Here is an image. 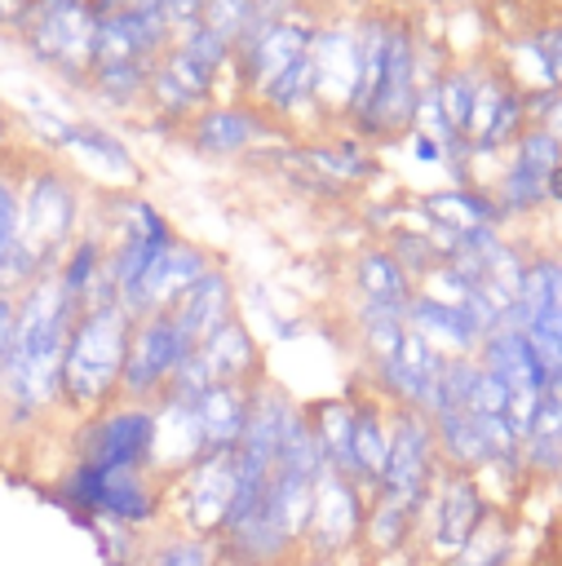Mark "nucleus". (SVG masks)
I'll use <instances>...</instances> for the list:
<instances>
[{
    "label": "nucleus",
    "instance_id": "25",
    "mask_svg": "<svg viewBox=\"0 0 562 566\" xmlns=\"http://www.w3.org/2000/svg\"><path fill=\"white\" fill-rule=\"evenodd\" d=\"M425 226L429 230H447V234H469V230H500L504 212L496 208L491 190H473V186H451L438 195L420 199Z\"/></svg>",
    "mask_w": 562,
    "mask_h": 566
},
{
    "label": "nucleus",
    "instance_id": "16",
    "mask_svg": "<svg viewBox=\"0 0 562 566\" xmlns=\"http://www.w3.org/2000/svg\"><path fill=\"white\" fill-rule=\"evenodd\" d=\"M212 265H217V261H212L199 243L177 239V243H173V248L150 265V274L137 283V292L124 301L128 318L137 323V318H146V314H164V310H173V305H177V296H181L186 287H195Z\"/></svg>",
    "mask_w": 562,
    "mask_h": 566
},
{
    "label": "nucleus",
    "instance_id": "42",
    "mask_svg": "<svg viewBox=\"0 0 562 566\" xmlns=\"http://www.w3.org/2000/svg\"><path fill=\"white\" fill-rule=\"evenodd\" d=\"M549 199H562V164H558L553 177H549Z\"/></svg>",
    "mask_w": 562,
    "mask_h": 566
},
{
    "label": "nucleus",
    "instance_id": "17",
    "mask_svg": "<svg viewBox=\"0 0 562 566\" xmlns=\"http://www.w3.org/2000/svg\"><path fill=\"white\" fill-rule=\"evenodd\" d=\"M195 358L204 363L212 385H239L252 389L257 380H266V349L257 340V332L243 318H230L226 327H217L208 340L195 345Z\"/></svg>",
    "mask_w": 562,
    "mask_h": 566
},
{
    "label": "nucleus",
    "instance_id": "43",
    "mask_svg": "<svg viewBox=\"0 0 562 566\" xmlns=\"http://www.w3.org/2000/svg\"><path fill=\"white\" fill-rule=\"evenodd\" d=\"M544 40H549L553 49H562V22H558V27H549V31H544Z\"/></svg>",
    "mask_w": 562,
    "mask_h": 566
},
{
    "label": "nucleus",
    "instance_id": "5",
    "mask_svg": "<svg viewBox=\"0 0 562 566\" xmlns=\"http://www.w3.org/2000/svg\"><path fill=\"white\" fill-rule=\"evenodd\" d=\"M66 460L97 469H150L155 473V402H124L71 420Z\"/></svg>",
    "mask_w": 562,
    "mask_h": 566
},
{
    "label": "nucleus",
    "instance_id": "11",
    "mask_svg": "<svg viewBox=\"0 0 562 566\" xmlns=\"http://www.w3.org/2000/svg\"><path fill=\"white\" fill-rule=\"evenodd\" d=\"M319 22H323L319 13L296 9V13H288V18H274V22L252 27V31L235 44L230 75L239 80V88L248 93V102H252L270 80H279L283 71H292L296 62L310 57L314 35H319Z\"/></svg>",
    "mask_w": 562,
    "mask_h": 566
},
{
    "label": "nucleus",
    "instance_id": "23",
    "mask_svg": "<svg viewBox=\"0 0 562 566\" xmlns=\"http://www.w3.org/2000/svg\"><path fill=\"white\" fill-rule=\"evenodd\" d=\"M407 327L416 336H425L443 358H478L482 332L473 327V318L460 305H443V301L416 292L407 305Z\"/></svg>",
    "mask_w": 562,
    "mask_h": 566
},
{
    "label": "nucleus",
    "instance_id": "14",
    "mask_svg": "<svg viewBox=\"0 0 562 566\" xmlns=\"http://www.w3.org/2000/svg\"><path fill=\"white\" fill-rule=\"evenodd\" d=\"M274 133H279V124L252 102H208L186 119V142L212 159L248 155V150L266 146Z\"/></svg>",
    "mask_w": 562,
    "mask_h": 566
},
{
    "label": "nucleus",
    "instance_id": "21",
    "mask_svg": "<svg viewBox=\"0 0 562 566\" xmlns=\"http://www.w3.org/2000/svg\"><path fill=\"white\" fill-rule=\"evenodd\" d=\"M168 314H173L177 327L199 345V340H208L217 327H226L230 318H239V287H235V279H230L221 265H212L195 287H186V292L177 296V305H173Z\"/></svg>",
    "mask_w": 562,
    "mask_h": 566
},
{
    "label": "nucleus",
    "instance_id": "44",
    "mask_svg": "<svg viewBox=\"0 0 562 566\" xmlns=\"http://www.w3.org/2000/svg\"><path fill=\"white\" fill-rule=\"evenodd\" d=\"M102 566H146V562H142V553H137V557H115V562H102Z\"/></svg>",
    "mask_w": 562,
    "mask_h": 566
},
{
    "label": "nucleus",
    "instance_id": "20",
    "mask_svg": "<svg viewBox=\"0 0 562 566\" xmlns=\"http://www.w3.org/2000/svg\"><path fill=\"white\" fill-rule=\"evenodd\" d=\"M199 455H204V433H199L195 398L159 394L155 398V473L173 478Z\"/></svg>",
    "mask_w": 562,
    "mask_h": 566
},
{
    "label": "nucleus",
    "instance_id": "33",
    "mask_svg": "<svg viewBox=\"0 0 562 566\" xmlns=\"http://www.w3.org/2000/svg\"><path fill=\"white\" fill-rule=\"evenodd\" d=\"M434 93H438V106H443L451 133L465 142L469 119H473V102H478V75L473 71H447L434 80Z\"/></svg>",
    "mask_w": 562,
    "mask_h": 566
},
{
    "label": "nucleus",
    "instance_id": "35",
    "mask_svg": "<svg viewBox=\"0 0 562 566\" xmlns=\"http://www.w3.org/2000/svg\"><path fill=\"white\" fill-rule=\"evenodd\" d=\"M558 164H562V142L549 137L540 124H527L522 137L513 142V168H527L535 177H553Z\"/></svg>",
    "mask_w": 562,
    "mask_h": 566
},
{
    "label": "nucleus",
    "instance_id": "41",
    "mask_svg": "<svg viewBox=\"0 0 562 566\" xmlns=\"http://www.w3.org/2000/svg\"><path fill=\"white\" fill-rule=\"evenodd\" d=\"M412 142H416V146H412V155H416V159H425V164H447V150H443L434 137H425V133H416V128H412Z\"/></svg>",
    "mask_w": 562,
    "mask_h": 566
},
{
    "label": "nucleus",
    "instance_id": "10",
    "mask_svg": "<svg viewBox=\"0 0 562 566\" xmlns=\"http://www.w3.org/2000/svg\"><path fill=\"white\" fill-rule=\"evenodd\" d=\"M438 473H443V460H438L429 416L407 411V407H389V455H385V473H381L376 495L394 500L420 517Z\"/></svg>",
    "mask_w": 562,
    "mask_h": 566
},
{
    "label": "nucleus",
    "instance_id": "30",
    "mask_svg": "<svg viewBox=\"0 0 562 566\" xmlns=\"http://www.w3.org/2000/svg\"><path fill=\"white\" fill-rule=\"evenodd\" d=\"M142 562H146V566H226L217 539L177 531V526H168V522H164L159 531L146 535V544H142Z\"/></svg>",
    "mask_w": 562,
    "mask_h": 566
},
{
    "label": "nucleus",
    "instance_id": "28",
    "mask_svg": "<svg viewBox=\"0 0 562 566\" xmlns=\"http://www.w3.org/2000/svg\"><path fill=\"white\" fill-rule=\"evenodd\" d=\"M429 424H434V442H438V460H443V469H456V473H473V478H478V473L491 464L487 433H482L478 416H469L465 407L434 411Z\"/></svg>",
    "mask_w": 562,
    "mask_h": 566
},
{
    "label": "nucleus",
    "instance_id": "7",
    "mask_svg": "<svg viewBox=\"0 0 562 566\" xmlns=\"http://www.w3.org/2000/svg\"><path fill=\"white\" fill-rule=\"evenodd\" d=\"M367 491L323 473L305 531L296 539V562L292 566H345L350 557H363V522H367Z\"/></svg>",
    "mask_w": 562,
    "mask_h": 566
},
{
    "label": "nucleus",
    "instance_id": "32",
    "mask_svg": "<svg viewBox=\"0 0 562 566\" xmlns=\"http://www.w3.org/2000/svg\"><path fill=\"white\" fill-rule=\"evenodd\" d=\"M49 128H53V137H58L62 146L84 150V155H89V159H97L106 172H133V168H137V164H133V150H128L115 133H106L102 124H84V119H53Z\"/></svg>",
    "mask_w": 562,
    "mask_h": 566
},
{
    "label": "nucleus",
    "instance_id": "4",
    "mask_svg": "<svg viewBox=\"0 0 562 566\" xmlns=\"http://www.w3.org/2000/svg\"><path fill=\"white\" fill-rule=\"evenodd\" d=\"M22 53L66 84H89L97 62V9L93 0H35L18 27Z\"/></svg>",
    "mask_w": 562,
    "mask_h": 566
},
{
    "label": "nucleus",
    "instance_id": "26",
    "mask_svg": "<svg viewBox=\"0 0 562 566\" xmlns=\"http://www.w3.org/2000/svg\"><path fill=\"white\" fill-rule=\"evenodd\" d=\"M199 411V433H204V455H230L243 438L248 424V389L239 385H208L195 398Z\"/></svg>",
    "mask_w": 562,
    "mask_h": 566
},
{
    "label": "nucleus",
    "instance_id": "31",
    "mask_svg": "<svg viewBox=\"0 0 562 566\" xmlns=\"http://www.w3.org/2000/svg\"><path fill=\"white\" fill-rule=\"evenodd\" d=\"M150 71H155V62L106 57V62H93V71H89V88H93L102 102H111V106H137V102H146Z\"/></svg>",
    "mask_w": 562,
    "mask_h": 566
},
{
    "label": "nucleus",
    "instance_id": "22",
    "mask_svg": "<svg viewBox=\"0 0 562 566\" xmlns=\"http://www.w3.org/2000/svg\"><path fill=\"white\" fill-rule=\"evenodd\" d=\"M350 287H354L358 305H385V310H407L416 296V283L407 279V270L394 261V252L385 243H367L354 252Z\"/></svg>",
    "mask_w": 562,
    "mask_h": 566
},
{
    "label": "nucleus",
    "instance_id": "40",
    "mask_svg": "<svg viewBox=\"0 0 562 566\" xmlns=\"http://www.w3.org/2000/svg\"><path fill=\"white\" fill-rule=\"evenodd\" d=\"M31 4L35 0H0V27L4 31H18L27 22V13H31Z\"/></svg>",
    "mask_w": 562,
    "mask_h": 566
},
{
    "label": "nucleus",
    "instance_id": "2",
    "mask_svg": "<svg viewBox=\"0 0 562 566\" xmlns=\"http://www.w3.org/2000/svg\"><path fill=\"white\" fill-rule=\"evenodd\" d=\"M84 230V199L80 186L62 168H31L27 186L18 190V248L4 270L0 292H22L40 274H53L66 248Z\"/></svg>",
    "mask_w": 562,
    "mask_h": 566
},
{
    "label": "nucleus",
    "instance_id": "3",
    "mask_svg": "<svg viewBox=\"0 0 562 566\" xmlns=\"http://www.w3.org/2000/svg\"><path fill=\"white\" fill-rule=\"evenodd\" d=\"M133 318L124 305H89L75 314L62 354V411L71 420L93 416L119 398Z\"/></svg>",
    "mask_w": 562,
    "mask_h": 566
},
{
    "label": "nucleus",
    "instance_id": "8",
    "mask_svg": "<svg viewBox=\"0 0 562 566\" xmlns=\"http://www.w3.org/2000/svg\"><path fill=\"white\" fill-rule=\"evenodd\" d=\"M416 97H420V71H416V35L407 22L394 18L389 27V44H385V62H381V80L372 88V97L345 119L354 128L358 142H385L398 137L416 124Z\"/></svg>",
    "mask_w": 562,
    "mask_h": 566
},
{
    "label": "nucleus",
    "instance_id": "12",
    "mask_svg": "<svg viewBox=\"0 0 562 566\" xmlns=\"http://www.w3.org/2000/svg\"><path fill=\"white\" fill-rule=\"evenodd\" d=\"M195 354V340L177 327V318L164 314H146L133 323L128 336V358H124V376H119V398L124 402H155L173 376L181 371V363Z\"/></svg>",
    "mask_w": 562,
    "mask_h": 566
},
{
    "label": "nucleus",
    "instance_id": "6",
    "mask_svg": "<svg viewBox=\"0 0 562 566\" xmlns=\"http://www.w3.org/2000/svg\"><path fill=\"white\" fill-rule=\"evenodd\" d=\"M491 513H496V504L487 500V491L473 473L443 469L420 509V531H416V548H420L425 566L451 562L491 522Z\"/></svg>",
    "mask_w": 562,
    "mask_h": 566
},
{
    "label": "nucleus",
    "instance_id": "13",
    "mask_svg": "<svg viewBox=\"0 0 562 566\" xmlns=\"http://www.w3.org/2000/svg\"><path fill=\"white\" fill-rule=\"evenodd\" d=\"M443 367H447V358H443L425 336H416V332L407 327L403 345H398L385 363L363 367V371H367V389H372L385 407H407V411H425V416H429V407H434V398H438Z\"/></svg>",
    "mask_w": 562,
    "mask_h": 566
},
{
    "label": "nucleus",
    "instance_id": "1",
    "mask_svg": "<svg viewBox=\"0 0 562 566\" xmlns=\"http://www.w3.org/2000/svg\"><path fill=\"white\" fill-rule=\"evenodd\" d=\"M80 305L62 292L58 274H40L18 292L13 354L0 376V438L31 442L62 411V354Z\"/></svg>",
    "mask_w": 562,
    "mask_h": 566
},
{
    "label": "nucleus",
    "instance_id": "27",
    "mask_svg": "<svg viewBox=\"0 0 562 566\" xmlns=\"http://www.w3.org/2000/svg\"><path fill=\"white\" fill-rule=\"evenodd\" d=\"M305 416L314 424V438H319L327 473L354 482V402H350V394H332V398L305 402Z\"/></svg>",
    "mask_w": 562,
    "mask_h": 566
},
{
    "label": "nucleus",
    "instance_id": "24",
    "mask_svg": "<svg viewBox=\"0 0 562 566\" xmlns=\"http://www.w3.org/2000/svg\"><path fill=\"white\" fill-rule=\"evenodd\" d=\"M350 402H354V482L367 495H376L389 455V407L367 385L350 389Z\"/></svg>",
    "mask_w": 562,
    "mask_h": 566
},
{
    "label": "nucleus",
    "instance_id": "37",
    "mask_svg": "<svg viewBox=\"0 0 562 566\" xmlns=\"http://www.w3.org/2000/svg\"><path fill=\"white\" fill-rule=\"evenodd\" d=\"M18 190L22 186L13 181V172H0V283L18 248Z\"/></svg>",
    "mask_w": 562,
    "mask_h": 566
},
{
    "label": "nucleus",
    "instance_id": "39",
    "mask_svg": "<svg viewBox=\"0 0 562 566\" xmlns=\"http://www.w3.org/2000/svg\"><path fill=\"white\" fill-rule=\"evenodd\" d=\"M252 9H257V27L261 22H274V18H288V13H296V9H305L301 0H252Z\"/></svg>",
    "mask_w": 562,
    "mask_h": 566
},
{
    "label": "nucleus",
    "instance_id": "18",
    "mask_svg": "<svg viewBox=\"0 0 562 566\" xmlns=\"http://www.w3.org/2000/svg\"><path fill=\"white\" fill-rule=\"evenodd\" d=\"M522 128H527V93L504 84L500 75H478V102H473L465 146L469 150H500V146L518 142Z\"/></svg>",
    "mask_w": 562,
    "mask_h": 566
},
{
    "label": "nucleus",
    "instance_id": "36",
    "mask_svg": "<svg viewBox=\"0 0 562 566\" xmlns=\"http://www.w3.org/2000/svg\"><path fill=\"white\" fill-rule=\"evenodd\" d=\"M204 27L226 35L230 44H239L257 27V9H252V0H204Z\"/></svg>",
    "mask_w": 562,
    "mask_h": 566
},
{
    "label": "nucleus",
    "instance_id": "19",
    "mask_svg": "<svg viewBox=\"0 0 562 566\" xmlns=\"http://www.w3.org/2000/svg\"><path fill=\"white\" fill-rule=\"evenodd\" d=\"M478 363L496 380H504L509 398H540L549 389V367L535 354V345L527 340V332H518V327H496L478 345Z\"/></svg>",
    "mask_w": 562,
    "mask_h": 566
},
{
    "label": "nucleus",
    "instance_id": "9",
    "mask_svg": "<svg viewBox=\"0 0 562 566\" xmlns=\"http://www.w3.org/2000/svg\"><path fill=\"white\" fill-rule=\"evenodd\" d=\"M235 451L230 455H199L181 473L164 478V522L190 535L217 539L230 504H235Z\"/></svg>",
    "mask_w": 562,
    "mask_h": 566
},
{
    "label": "nucleus",
    "instance_id": "15",
    "mask_svg": "<svg viewBox=\"0 0 562 566\" xmlns=\"http://www.w3.org/2000/svg\"><path fill=\"white\" fill-rule=\"evenodd\" d=\"M314 111H332V115H350L354 88H358V22H319L314 49Z\"/></svg>",
    "mask_w": 562,
    "mask_h": 566
},
{
    "label": "nucleus",
    "instance_id": "34",
    "mask_svg": "<svg viewBox=\"0 0 562 566\" xmlns=\"http://www.w3.org/2000/svg\"><path fill=\"white\" fill-rule=\"evenodd\" d=\"M385 248L394 252V261L407 270L412 283H420L425 274H434V270L443 265V248L434 243L429 230H389Z\"/></svg>",
    "mask_w": 562,
    "mask_h": 566
},
{
    "label": "nucleus",
    "instance_id": "38",
    "mask_svg": "<svg viewBox=\"0 0 562 566\" xmlns=\"http://www.w3.org/2000/svg\"><path fill=\"white\" fill-rule=\"evenodd\" d=\"M13 332H18V292H0V376L13 354Z\"/></svg>",
    "mask_w": 562,
    "mask_h": 566
},
{
    "label": "nucleus",
    "instance_id": "29",
    "mask_svg": "<svg viewBox=\"0 0 562 566\" xmlns=\"http://www.w3.org/2000/svg\"><path fill=\"white\" fill-rule=\"evenodd\" d=\"M522 469L527 482H558L562 473V398L544 394L531 429L522 433Z\"/></svg>",
    "mask_w": 562,
    "mask_h": 566
}]
</instances>
